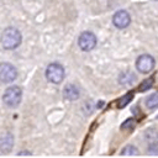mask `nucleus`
I'll return each instance as SVG.
<instances>
[{"mask_svg": "<svg viewBox=\"0 0 158 158\" xmlns=\"http://www.w3.org/2000/svg\"><path fill=\"white\" fill-rule=\"evenodd\" d=\"M132 98H133V94H132V93H128V94L123 95L121 99H118V101H117V107H118V109H123L126 105H128V102L132 100Z\"/></svg>", "mask_w": 158, "mask_h": 158, "instance_id": "nucleus-12", "label": "nucleus"}, {"mask_svg": "<svg viewBox=\"0 0 158 158\" xmlns=\"http://www.w3.org/2000/svg\"><path fill=\"white\" fill-rule=\"evenodd\" d=\"M136 68L143 74L149 73L154 68V58L149 54H141L136 60Z\"/></svg>", "mask_w": 158, "mask_h": 158, "instance_id": "nucleus-6", "label": "nucleus"}, {"mask_svg": "<svg viewBox=\"0 0 158 158\" xmlns=\"http://www.w3.org/2000/svg\"><path fill=\"white\" fill-rule=\"evenodd\" d=\"M17 77L16 68L10 63H0V81L12 83Z\"/></svg>", "mask_w": 158, "mask_h": 158, "instance_id": "nucleus-4", "label": "nucleus"}, {"mask_svg": "<svg viewBox=\"0 0 158 158\" xmlns=\"http://www.w3.org/2000/svg\"><path fill=\"white\" fill-rule=\"evenodd\" d=\"M135 125H136V121H135L133 118H128V120H126V121L121 125V128H122V130H132V128L135 127Z\"/></svg>", "mask_w": 158, "mask_h": 158, "instance_id": "nucleus-15", "label": "nucleus"}, {"mask_svg": "<svg viewBox=\"0 0 158 158\" xmlns=\"http://www.w3.org/2000/svg\"><path fill=\"white\" fill-rule=\"evenodd\" d=\"M146 105L148 109H156L158 107V93H153L152 95L148 96L146 100Z\"/></svg>", "mask_w": 158, "mask_h": 158, "instance_id": "nucleus-11", "label": "nucleus"}, {"mask_svg": "<svg viewBox=\"0 0 158 158\" xmlns=\"http://www.w3.org/2000/svg\"><path fill=\"white\" fill-rule=\"evenodd\" d=\"M46 78L53 84H59L64 78V68L59 63H51L46 69Z\"/></svg>", "mask_w": 158, "mask_h": 158, "instance_id": "nucleus-3", "label": "nucleus"}, {"mask_svg": "<svg viewBox=\"0 0 158 158\" xmlns=\"http://www.w3.org/2000/svg\"><path fill=\"white\" fill-rule=\"evenodd\" d=\"M19 154H31L30 152H21V153H19Z\"/></svg>", "mask_w": 158, "mask_h": 158, "instance_id": "nucleus-16", "label": "nucleus"}, {"mask_svg": "<svg viewBox=\"0 0 158 158\" xmlns=\"http://www.w3.org/2000/svg\"><path fill=\"white\" fill-rule=\"evenodd\" d=\"M1 46L6 49H14L17 46H20L22 36L17 28L9 27L1 33Z\"/></svg>", "mask_w": 158, "mask_h": 158, "instance_id": "nucleus-1", "label": "nucleus"}, {"mask_svg": "<svg viewBox=\"0 0 158 158\" xmlns=\"http://www.w3.org/2000/svg\"><path fill=\"white\" fill-rule=\"evenodd\" d=\"M121 154H122V156H137V154H138V149H137L135 146L128 144V146H126V147L122 149Z\"/></svg>", "mask_w": 158, "mask_h": 158, "instance_id": "nucleus-13", "label": "nucleus"}, {"mask_svg": "<svg viewBox=\"0 0 158 158\" xmlns=\"http://www.w3.org/2000/svg\"><path fill=\"white\" fill-rule=\"evenodd\" d=\"M153 1H158V0H153Z\"/></svg>", "mask_w": 158, "mask_h": 158, "instance_id": "nucleus-17", "label": "nucleus"}, {"mask_svg": "<svg viewBox=\"0 0 158 158\" xmlns=\"http://www.w3.org/2000/svg\"><path fill=\"white\" fill-rule=\"evenodd\" d=\"M146 142L148 144L149 151L151 149H157L158 148V132L154 128H149L144 132Z\"/></svg>", "mask_w": 158, "mask_h": 158, "instance_id": "nucleus-8", "label": "nucleus"}, {"mask_svg": "<svg viewBox=\"0 0 158 158\" xmlns=\"http://www.w3.org/2000/svg\"><path fill=\"white\" fill-rule=\"evenodd\" d=\"M112 22L117 28H126L131 22L130 14L125 10H118L117 12H115L112 17Z\"/></svg>", "mask_w": 158, "mask_h": 158, "instance_id": "nucleus-7", "label": "nucleus"}, {"mask_svg": "<svg viewBox=\"0 0 158 158\" xmlns=\"http://www.w3.org/2000/svg\"><path fill=\"white\" fill-rule=\"evenodd\" d=\"M152 85H153V78L144 79V80L141 83V85H139V91H146V90L149 89Z\"/></svg>", "mask_w": 158, "mask_h": 158, "instance_id": "nucleus-14", "label": "nucleus"}, {"mask_svg": "<svg viewBox=\"0 0 158 158\" xmlns=\"http://www.w3.org/2000/svg\"><path fill=\"white\" fill-rule=\"evenodd\" d=\"M78 44H79V47H80L83 51H85V52L91 51V49L96 46V36H95L93 32H90V31H85V32H83V33L79 36V38H78Z\"/></svg>", "mask_w": 158, "mask_h": 158, "instance_id": "nucleus-5", "label": "nucleus"}, {"mask_svg": "<svg viewBox=\"0 0 158 158\" xmlns=\"http://www.w3.org/2000/svg\"><path fill=\"white\" fill-rule=\"evenodd\" d=\"M80 95V91L78 89V86H75L74 84H68L65 85L64 90H63V96L65 100H70V101H74L79 98Z\"/></svg>", "mask_w": 158, "mask_h": 158, "instance_id": "nucleus-9", "label": "nucleus"}, {"mask_svg": "<svg viewBox=\"0 0 158 158\" xmlns=\"http://www.w3.org/2000/svg\"><path fill=\"white\" fill-rule=\"evenodd\" d=\"M21 98H22V90L19 86L7 88L2 95V100L5 105H7L9 107H16L20 104Z\"/></svg>", "mask_w": 158, "mask_h": 158, "instance_id": "nucleus-2", "label": "nucleus"}, {"mask_svg": "<svg viewBox=\"0 0 158 158\" xmlns=\"http://www.w3.org/2000/svg\"><path fill=\"white\" fill-rule=\"evenodd\" d=\"M12 146H14V137H12L11 133H7V135H5L0 138V149H1V152H4V153L10 152Z\"/></svg>", "mask_w": 158, "mask_h": 158, "instance_id": "nucleus-10", "label": "nucleus"}]
</instances>
